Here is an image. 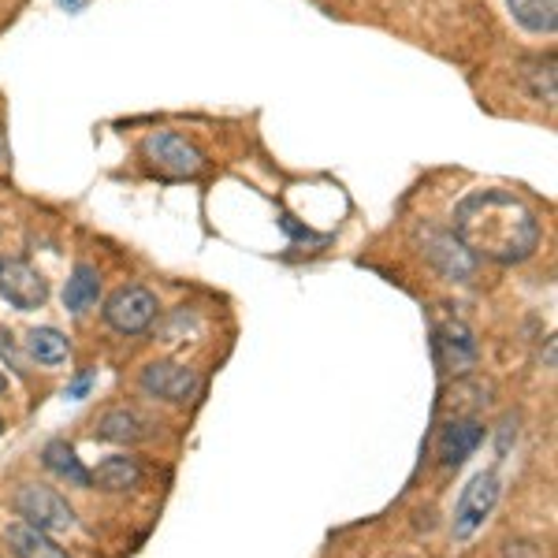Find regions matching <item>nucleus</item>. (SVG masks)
<instances>
[{"label": "nucleus", "instance_id": "obj_1", "mask_svg": "<svg viewBox=\"0 0 558 558\" xmlns=\"http://www.w3.org/2000/svg\"><path fill=\"white\" fill-rule=\"evenodd\" d=\"M454 235L476 260L521 265L539 246V220L521 197L507 191H473L454 209Z\"/></svg>", "mask_w": 558, "mask_h": 558}, {"label": "nucleus", "instance_id": "obj_2", "mask_svg": "<svg viewBox=\"0 0 558 558\" xmlns=\"http://www.w3.org/2000/svg\"><path fill=\"white\" fill-rule=\"evenodd\" d=\"M142 157H146V165L153 172L165 179H191L205 168V153L175 131L149 134V138L142 142Z\"/></svg>", "mask_w": 558, "mask_h": 558}, {"label": "nucleus", "instance_id": "obj_3", "mask_svg": "<svg viewBox=\"0 0 558 558\" xmlns=\"http://www.w3.org/2000/svg\"><path fill=\"white\" fill-rule=\"evenodd\" d=\"M15 514L41 533H68L75 525V510L68 507V499L45 484H23L15 495Z\"/></svg>", "mask_w": 558, "mask_h": 558}, {"label": "nucleus", "instance_id": "obj_4", "mask_svg": "<svg viewBox=\"0 0 558 558\" xmlns=\"http://www.w3.org/2000/svg\"><path fill=\"white\" fill-rule=\"evenodd\" d=\"M157 313H160L157 294L146 291V287H120V291L105 302L108 328L120 331V336H142V331H149Z\"/></svg>", "mask_w": 558, "mask_h": 558}, {"label": "nucleus", "instance_id": "obj_5", "mask_svg": "<svg viewBox=\"0 0 558 558\" xmlns=\"http://www.w3.org/2000/svg\"><path fill=\"white\" fill-rule=\"evenodd\" d=\"M499 492H502V484L495 473H476L473 481L465 484L462 499H458V507H454V525H451L454 539H470L476 529L492 518L495 502H499Z\"/></svg>", "mask_w": 558, "mask_h": 558}, {"label": "nucleus", "instance_id": "obj_6", "mask_svg": "<svg viewBox=\"0 0 558 558\" xmlns=\"http://www.w3.org/2000/svg\"><path fill=\"white\" fill-rule=\"evenodd\" d=\"M0 299H8L23 313L41 310L45 299H49V283H45V276L31 260L0 257Z\"/></svg>", "mask_w": 558, "mask_h": 558}, {"label": "nucleus", "instance_id": "obj_7", "mask_svg": "<svg viewBox=\"0 0 558 558\" xmlns=\"http://www.w3.org/2000/svg\"><path fill=\"white\" fill-rule=\"evenodd\" d=\"M142 387L165 402H191L197 395V387H202V376H197L191 365L153 362L142 368Z\"/></svg>", "mask_w": 558, "mask_h": 558}, {"label": "nucleus", "instance_id": "obj_8", "mask_svg": "<svg viewBox=\"0 0 558 558\" xmlns=\"http://www.w3.org/2000/svg\"><path fill=\"white\" fill-rule=\"evenodd\" d=\"M421 246H425L421 250L425 260L444 279H454L458 283V279H470L476 272V257L462 246V242H458L454 231H428Z\"/></svg>", "mask_w": 558, "mask_h": 558}, {"label": "nucleus", "instance_id": "obj_9", "mask_svg": "<svg viewBox=\"0 0 558 558\" xmlns=\"http://www.w3.org/2000/svg\"><path fill=\"white\" fill-rule=\"evenodd\" d=\"M436 350H439V362H444L447 373H470V368L476 365L473 331L465 328L462 320H439L436 324Z\"/></svg>", "mask_w": 558, "mask_h": 558}, {"label": "nucleus", "instance_id": "obj_10", "mask_svg": "<svg viewBox=\"0 0 558 558\" xmlns=\"http://www.w3.org/2000/svg\"><path fill=\"white\" fill-rule=\"evenodd\" d=\"M8 547H12L15 558H68V551L57 539L49 533H41V529L26 525V521L8 525Z\"/></svg>", "mask_w": 558, "mask_h": 558}, {"label": "nucleus", "instance_id": "obj_11", "mask_svg": "<svg viewBox=\"0 0 558 558\" xmlns=\"http://www.w3.org/2000/svg\"><path fill=\"white\" fill-rule=\"evenodd\" d=\"M484 439V428L476 421H451L439 432V458L444 465H458L462 458H470L476 451V444Z\"/></svg>", "mask_w": 558, "mask_h": 558}, {"label": "nucleus", "instance_id": "obj_12", "mask_svg": "<svg viewBox=\"0 0 558 558\" xmlns=\"http://www.w3.org/2000/svg\"><path fill=\"white\" fill-rule=\"evenodd\" d=\"M41 462H45V470L57 473L60 481H68L71 488H89V473H86V465L78 462L75 447L64 444V439H52V444L41 451Z\"/></svg>", "mask_w": 558, "mask_h": 558}, {"label": "nucleus", "instance_id": "obj_13", "mask_svg": "<svg viewBox=\"0 0 558 558\" xmlns=\"http://www.w3.org/2000/svg\"><path fill=\"white\" fill-rule=\"evenodd\" d=\"M138 481H142V465L123 454L105 458V462L89 473V484H97L101 492H131V488H138Z\"/></svg>", "mask_w": 558, "mask_h": 558}, {"label": "nucleus", "instance_id": "obj_14", "mask_svg": "<svg viewBox=\"0 0 558 558\" xmlns=\"http://www.w3.org/2000/svg\"><path fill=\"white\" fill-rule=\"evenodd\" d=\"M97 436L108 439V444H138V439L149 436V421L138 417L134 410H108L97 421Z\"/></svg>", "mask_w": 558, "mask_h": 558}, {"label": "nucleus", "instance_id": "obj_15", "mask_svg": "<svg viewBox=\"0 0 558 558\" xmlns=\"http://www.w3.org/2000/svg\"><path fill=\"white\" fill-rule=\"evenodd\" d=\"M507 8L529 34L558 31V0H507Z\"/></svg>", "mask_w": 558, "mask_h": 558}, {"label": "nucleus", "instance_id": "obj_16", "mask_svg": "<svg viewBox=\"0 0 558 558\" xmlns=\"http://www.w3.org/2000/svg\"><path fill=\"white\" fill-rule=\"evenodd\" d=\"M97 299H101V276H97L94 265H75L68 287H64V305L71 313H86L94 310Z\"/></svg>", "mask_w": 558, "mask_h": 558}, {"label": "nucleus", "instance_id": "obj_17", "mask_svg": "<svg viewBox=\"0 0 558 558\" xmlns=\"http://www.w3.org/2000/svg\"><path fill=\"white\" fill-rule=\"evenodd\" d=\"M521 78H525L529 94H533L536 101L555 105V57L551 52H547V57H529L525 64H521Z\"/></svg>", "mask_w": 558, "mask_h": 558}, {"label": "nucleus", "instance_id": "obj_18", "mask_svg": "<svg viewBox=\"0 0 558 558\" xmlns=\"http://www.w3.org/2000/svg\"><path fill=\"white\" fill-rule=\"evenodd\" d=\"M26 354L41 365H60L68 357V339L57 328H34L26 336Z\"/></svg>", "mask_w": 558, "mask_h": 558}, {"label": "nucleus", "instance_id": "obj_19", "mask_svg": "<svg viewBox=\"0 0 558 558\" xmlns=\"http://www.w3.org/2000/svg\"><path fill=\"white\" fill-rule=\"evenodd\" d=\"M507 558H539V547L536 544H525V539H518V544L507 547Z\"/></svg>", "mask_w": 558, "mask_h": 558}, {"label": "nucleus", "instance_id": "obj_20", "mask_svg": "<svg viewBox=\"0 0 558 558\" xmlns=\"http://www.w3.org/2000/svg\"><path fill=\"white\" fill-rule=\"evenodd\" d=\"M8 391V380H4V376H0V395H4Z\"/></svg>", "mask_w": 558, "mask_h": 558}, {"label": "nucleus", "instance_id": "obj_21", "mask_svg": "<svg viewBox=\"0 0 558 558\" xmlns=\"http://www.w3.org/2000/svg\"><path fill=\"white\" fill-rule=\"evenodd\" d=\"M0 160H4V134H0Z\"/></svg>", "mask_w": 558, "mask_h": 558}, {"label": "nucleus", "instance_id": "obj_22", "mask_svg": "<svg viewBox=\"0 0 558 558\" xmlns=\"http://www.w3.org/2000/svg\"><path fill=\"white\" fill-rule=\"evenodd\" d=\"M0 432H4V421H0Z\"/></svg>", "mask_w": 558, "mask_h": 558}]
</instances>
